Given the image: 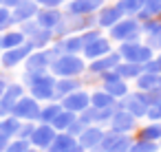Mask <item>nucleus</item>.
<instances>
[{
    "label": "nucleus",
    "mask_w": 161,
    "mask_h": 152,
    "mask_svg": "<svg viewBox=\"0 0 161 152\" xmlns=\"http://www.w3.org/2000/svg\"><path fill=\"white\" fill-rule=\"evenodd\" d=\"M148 18H161V0H143V9L139 11L137 20L143 22Z\"/></svg>",
    "instance_id": "obj_33"
},
{
    "label": "nucleus",
    "mask_w": 161,
    "mask_h": 152,
    "mask_svg": "<svg viewBox=\"0 0 161 152\" xmlns=\"http://www.w3.org/2000/svg\"><path fill=\"white\" fill-rule=\"evenodd\" d=\"M159 148H161V141H159Z\"/></svg>",
    "instance_id": "obj_55"
},
{
    "label": "nucleus",
    "mask_w": 161,
    "mask_h": 152,
    "mask_svg": "<svg viewBox=\"0 0 161 152\" xmlns=\"http://www.w3.org/2000/svg\"><path fill=\"white\" fill-rule=\"evenodd\" d=\"M27 42V38H25V33L20 31V29H7V31H3V51H7V49H16V46H22Z\"/></svg>",
    "instance_id": "obj_26"
},
{
    "label": "nucleus",
    "mask_w": 161,
    "mask_h": 152,
    "mask_svg": "<svg viewBox=\"0 0 161 152\" xmlns=\"http://www.w3.org/2000/svg\"><path fill=\"white\" fill-rule=\"evenodd\" d=\"M97 79H99L102 88H104L108 95H113L115 99H121V97H126V95L130 93V82L121 79V77H119L115 71H108V73L99 75Z\"/></svg>",
    "instance_id": "obj_7"
},
{
    "label": "nucleus",
    "mask_w": 161,
    "mask_h": 152,
    "mask_svg": "<svg viewBox=\"0 0 161 152\" xmlns=\"http://www.w3.org/2000/svg\"><path fill=\"white\" fill-rule=\"evenodd\" d=\"M159 79H161V75H154V73H141V75L135 79V90H139V93L154 90V88H159Z\"/></svg>",
    "instance_id": "obj_28"
},
{
    "label": "nucleus",
    "mask_w": 161,
    "mask_h": 152,
    "mask_svg": "<svg viewBox=\"0 0 161 152\" xmlns=\"http://www.w3.org/2000/svg\"><path fill=\"white\" fill-rule=\"evenodd\" d=\"M36 5L42 9H62L66 5V0H36Z\"/></svg>",
    "instance_id": "obj_44"
},
{
    "label": "nucleus",
    "mask_w": 161,
    "mask_h": 152,
    "mask_svg": "<svg viewBox=\"0 0 161 152\" xmlns=\"http://www.w3.org/2000/svg\"><path fill=\"white\" fill-rule=\"evenodd\" d=\"M113 49H115V46H113L110 38L104 33V35H99L97 40H93V42L84 44V49H82V57H84L86 62H91V60H97V57H104V55H108Z\"/></svg>",
    "instance_id": "obj_14"
},
{
    "label": "nucleus",
    "mask_w": 161,
    "mask_h": 152,
    "mask_svg": "<svg viewBox=\"0 0 161 152\" xmlns=\"http://www.w3.org/2000/svg\"><path fill=\"white\" fill-rule=\"evenodd\" d=\"M49 73L55 77H82L86 75V60L82 55H60L51 62Z\"/></svg>",
    "instance_id": "obj_2"
},
{
    "label": "nucleus",
    "mask_w": 161,
    "mask_h": 152,
    "mask_svg": "<svg viewBox=\"0 0 161 152\" xmlns=\"http://www.w3.org/2000/svg\"><path fill=\"white\" fill-rule=\"evenodd\" d=\"M128 152H161L159 143L154 141H146V139H135Z\"/></svg>",
    "instance_id": "obj_35"
},
{
    "label": "nucleus",
    "mask_w": 161,
    "mask_h": 152,
    "mask_svg": "<svg viewBox=\"0 0 161 152\" xmlns=\"http://www.w3.org/2000/svg\"><path fill=\"white\" fill-rule=\"evenodd\" d=\"M154 60H157V62L161 64V51H159V53H154Z\"/></svg>",
    "instance_id": "obj_51"
},
{
    "label": "nucleus",
    "mask_w": 161,
    "mask_h": 152,
    "mask_svg": "<svg viewBox=\"0 0 161 152\" xmlns=\"http://www.w3.org/2000/svg\"><path fill=\"white\" fill-rule=\"evenodd\" d=\"M146 119H148V121H161V99L148 106V112H146Z\"/></svg>",
    "instance_id": "obj_41"
},
{
    "label": "nucleus",
    "mask_w": 161,
    "mask_h": 152,
    "mask_svg": "<svg viewBox=\"0 0 161 152\" xmlns=\"http://www.w3.org/2000/svg\"><path fill=\"white\" fill-rule=\"evenodd\" d=\"M115 73L121 77V79H126V82H135L141 73H143V66L141 64H135V62H119L117 66H115Z\"/></svg>",
    "instance_id": "obj_24"
},
{
    "label": "nucleus",
    "mask_w": 161,
    "mask_h": 152,
    "mask_svg": "<svg viewBox=\"0 0 161 152\" xmlns=\"http://www.w3.org/2000/svg\"><path fill=\"white\" fill-rule=\"evenodd\" d=\"M119 62H121V55L117 53V49H113L108 55L86 62V73H88L91 77H99V75H104V73H108V71H115V66H117Z\"/></svg>",
    "instance_id": "obj_11"
},
{
    "label": "nucleus",
    "mask_w": 161,
    "mask_h": 152,
    "mask_svg": "<svg viewBox=\"0 0 161 152\" xmlns=\"http://www.w3.org/2000/svg\"><path fill=\"white\" fill-rule=\"evenodd\" d=\"M80 88H84L82 77H58L55 79V99L60 101L62 97H66V95H71Z\"/></svg>",
    "instance_id": "obj_22"
},
{
    "label": "nucleus",
    "mask_w": 161,
    "mask_h": 152,
    "mask_svg": "<svg viewBox=\"0 0 161 152\" xmlns=\"http://www.w3.org/2000/svg\"><path fill=\"white\" fill-rule=\"evenodd\" d=\"M106 31H102L99 27H95V29H88V31H84V33H80L82 35V42L84 44H88V42H93V40H97L99 35H104Z\"/></svg>",
    "instance_id": "obj_43"
},
{
    "label": "nucleus",
    "mask_w": 161,
    "mask_h": 152,
    "mask_svg": "<svg viewBox=\"0 0 161 152\" xmlns=\"http://www.w3.org/2000/svg\"><path fill=\"white\" fill-rule=\"evenodd\" d=\"M33 130H36V123L33 121H22V126H20V130H18V139H31V134H33Z\"/></svg>",
    "instance_id": "obj_42"
},
{
    "label": "nucleus",
    "mask_w": 161,
    "mask_h": 152,
    "mask_svg": "<svg viewBox=\"0 0 161 152\" xmlns=\"http://www.w3.org/2000/svg\"><path fill=\"white\" fill-rule=\"evenodd\" d=\"M53 57L49 53V49H40V51H33L27 60H25V73H47L49 66H51Z\"/></svg>",
    "instance_id": "obj_18"
},
{
    "label": "nucleus",
    "mask_w": 161,
    "mask_h": 152,
    "mask_svg": "<svg viewBox=\"0 0 161 152\" xmlns=\"http://www.w3.org/2000/svg\"><path fill=\"white\" fill-rule=\"evenodd\" d=\"M40 108H42V104H40L38 99H33L29 93H25V95L16 101L11 115H14L16 119H20V121H33V123H38Z\"/></svg>",
    "instance_id": "obj_5"
},
{
    "label": "nucleus",
    "mask_w": 161,
    "mask_h": 152,
    "mask_svg": "<svg viewBox=\"0 0 161 152\" xmlns=\"http://www.w3.org/2000/svg\"><path fill=\"white\" fill-rule=\"evenodd\" d=\"M141 40H143V42H146V44H148V46H150V49L154 51V53H159V51H161V31H159V33H150V35H143Z\"/></svg>",
    "instance_id": "obj_40"
},
{
    "label": "nucleus",
    "mask_w": 161,
    "mask_h": 152,
    "mask_svg": "<svg viewBox=\"0 0 161 152\" xmlns=\"http://www.w3.org/2000/svg\"><path fill=\"white\" fill-rule=\"evenodd\" d=\"M117 53L121 55L124 62H135V64H146L148 60L154 57V51L143 42V40H135V42H121L115 46Z\"/></svg>",
    "instance_id": "obj_4"
},
{
    "label": "nucleus",
    "mask_w": 161,
    "mask_h": 152,
    "mask_svg": "<svg viewBox=\"0 0 161 152\" xmlns=\"http://www.w3.org/2000/svg\"><path fill=\"white\" fill-rule=\"evenodd\" d=\"M84 128H86V126H84V123H82V121H80L77 117H75V121H73V123H71V126L66 128V132H69L71 137H75V139H77V137L82 134V130H84Z\"/></svg>",
    "instance_id": "obj_45"
},
{
    "label": "nucleus",
    "mask_w": 161,
    "mask_h": 152,
    "mask_svg": "<svg viewBox=\"0 0 161 152\" xmlns=\"http://www.w3.org/2000/svg\"><path fill=\"white\" fill-rule=\"evenodd\" d=\"M14 27V20H11V9L5 7V5H0V33L7 31Z\"/></svg>",
    "instance_id": "obj_38"
},
{
    "label": "nucleus",
    "mask_w": 161,
    "mask_h": 152,
    "mask_svg": "<svg viewBox=\"0 0 161 152\" xmlns=\"http://www.w3.org/2000/svg\"><path fill=\"white\" fill-rule=\"evenodd\" d=\"M62 18H64V9H38V14H36V22L42 27V29H49V31H53L60 22H62Z\"/></svg>",
    "instance_id": "obj_21"
},
{
    "label": "nucleus",
    "mask_w": 161,
    "mask_h": 152,
    "mask_svg": "<svg viewBox=\"0 0 161 152\" xmlns=\"http://www.w3.org/2000/svg\"><path fill=\"white\" fill-rule=\"evenodd\" d=\"M9 141H11L9 137H5L3 132H0V152H5V150H7V143H9Z\"/></svg>",
    "instance_id": "obj_48"
},
{
    "label": "nucleus",
    "mask_w": 161,
    "mask_h": 152,
    "mask_svg": "<svg viewBox=\"0 0 161 152\" xmlns=\"http://www.w3.org/2000/svg\"><path fill=\"white\" fill-rule=\"evenodd\" d=\"M0 5H3V0H0Z\"/></svg>",
    "instance_id": "obj_56"
},
{
    "label": "nucleus",
    "mask_w": 161,
    "mask_h": 152,
    "mask_svg": "<svg viewBox=\"0 0 161 152\" xmlns=\"http://www.w3.org/2000/svg\"><path fill=\"white\" fill-rule=\"evenodd\" d=\"M115 104H117V99H115L113 95H108L102 86H99L97 90L91 93V106L97 108V110H102V108H110V106H115Z\"/></svg>",
    "instance_id": "obj_29"
},
{
    "label": "nucleus",
    "mask_w": 161,
    "mask_h": 152,
    "mask_svg": "<svg viewBox=\"0 0 161 152\" xmlns=\"http://www.w3.org/2000/svg\"><path fill=\"white\" fill-rule=\"evenodd\" d=\"M104 132H106L104 126H97V123H95V126H86V128L82 130V134L77 137V143H80L84 150H88V152H97L99 145H102Z\"/></svg>",
    "instance_id": "obj_15"
},
{
    "label": "nucleus",
    "mask_w": 161,
    "mask_h": 152,
    "mask_svg": "<svg viewBox=\"0 0 161 152\" xmlns=\"http://www.w3.org/2000/svg\"><path fill=\"white\" fill-rule=\"evenodd\" d=\"M25 93H27V88H25L22 82H9V84H7L3 97H0V119L7 117V115H11L16 101H18Z\"/></svg>",
    "instance_id": "obj_10"
},
{
    "label": "nucleus",
    "mask_w": 161,
    "mask_h": 152,
    "mask_svg": "<svg viewBox=\"0 0 161 152\" xmlns=\"http://www.w3.org/2000/svg\"><path fill=\"white\" fill-rule=\"evenodd\" d=\"M7 84H9V82H7L3 75H0V97H3V93H5V88H7Z\"/></svg>",
    "instance_id": "obj_49"
},
{
    "label": "nucleus",
    "mask_w": 161,
    "mask_h": 152,
    "mask_svg": "<svg viewBox=\"0 0 161 152\" xmlns=\"http://www.w3.org/2000/svg\"><path fill=\"white\" fill-rule=\"evenodd\" d=\"M60 110H62V104L60 101H47V104H42L38 123H53V119L60 115Z\"/></svg>",
    "instance_id": "obj_31"
},
{
    "label": "nucleus",
    "mask_w": 161,
    "mask_h": 152,
    "mask_svg": "<svg viewBox=\"0 0 161 152\" xmlns=\"http://www.w3.org/2000/svg\"><path fill=\"white\" fill-rule=\"evenodd\" d=\"M77 119H80L84 126H95V123H97V108L88 106L86 110H82V112L77 115Z\"/></svg>",
    "instance_id": "obj_37"
},
{
    "label": "nucleus",
    "mask_w": 161,
    "mask_h": 152,
    "mask_svg": "<svg viewBox=\"0 0 161 152\" xmlns=\"http://www.w3.org/2000/svg\"><path fill=\"white\" fill-rule=\"evenodd\" d=\"M132 141H135L132 134H119V132H113V130L106 128L102 145H99L97 152H128Z\"/></svg>",
    "instance_id": "obj_6"
},
{
    "label": "nucleus",
    "mask_w": 161,
    "mask_h": 152,
    "mask_svg": "<svg viewBox=\"0 0 161 152\" xmlns=\"http://www.w3.org/2000/svg\"><path fill=\"white\" fill-rule=\"evenodd\" d=\"M117 101H119V108L128 110L135 119H146L148 104H146L143 93H139V90H130L126 97H121V99H117Z\"/></svg>",
    "instance_id": "obj_12"
},
{
    "label": "nucleus",
    "mask_w": 161,
    "mask_h": 152,
    "mask_svg": "<svg viewBox=\"0 0 161 152\" xmlns=\"http://www.w3.org/2000/svg\"><path fill=\"white\" fill-rule=\"evenodd\" d=\"M75 143H77V139L71 137L69 132H58L55 139H53V143L47 148V152H69Z\"/></svg>",
    "instance_id": "obj_25"
},
{
    "label": "nucleus",
    "mask_w": 161,
    "mask_h": 152,
    "mask_svg": "<svg viewBox=\"0 0 161 152\" xmlns=\"http://www.w3.org/2000/svg\"><path fill=\"white\" fill-rule=\"evenodd\" d=\"M53 40H55V35H53V31H49V29H38L27 42H31L33 44V49L36 51H40V49H47V46H51L53 44Z\"/></svg>",
    "instance_id": "obj_27"
},
{
    "label": "nucleus",
    "mask_w": 161,
    "mask_h": 152,
    "mask_svg": "<svg viewBox=\"0 0 161 152\" xmlns=\"http://www.w3.org/2000/svg\"><path fill=\"white\" fill-rule=\"evenodd\" d=\"M124 16H121V11L117 9V5L113 3V5H104L97 14H95V20H97V27L102 29V31H108L113 24H117L119 20H121Z\"/></svg>",
    "instance_id": "obj_19"
},
{
    "label": "nucleus",
    "mask_w": 161,
    "mask_h": 152,
    "mask_svg": "<svg viewBox=\"0 0 161 152\" xmlns=\"http://www.w3.org/2000/svg\"><path fill=\"white\" fill-rule=\"evenodd\" d=\"M106 128L113 130V132H119V134H132V132H137V128H139V119H135L128 110L117 108Z\"/></svg>",
    "instance_id": "obj_9"
},
{
    "label": "nucleus",
    "mask_w": 161,
    "mask_h": 152,
    "mask_svg": "<svg viewBox=\"0 0 161 152\" xmlns=\"http://www.w3.org/2000/svg\"><path fill=\"white\" fill-rule=\"evenodd\" d=\"M143 97H146V104L150 106V104H154V101H159V99H161V88L148 90V93H143Z\"/></svg>",
    "instance_id": "obj_47"
},
{
    "label": "nucleus",
    "mask_w": 161,
    "mask_h": 152,
    "mask_svg": "<svg viewBox=\"0 0 161 152\" xmlns=\"http://www.w3.org/2000/svg\"><path fill=\"white\" fill-rule=\"evenodd\" d=\"M135 139H146V141H161V121H146L143 126L137 128Z\"/></svg>",
    "instance_id": "obj_23"
},
{
    "label": "nucleus",
    "mask_w": 161,
    "mask_h": 152,
    "mask_svg": "<svg viewBox=\"0 0 161 152\" xmlns=\"http://www.w3.org/2000/svg\"><path fill=\"white\" fill-rule=\"evenodd\" d=\"M38 5H36V0H22L20 5H16L14 9H11V20H14V27L18 24H22V22H27V20H33L36 18V14H38Z\"/></svg>",
    "instance_id": "obj_20"
},
{
    "label": "nucleus",
    "mask_w": 161,
    "mask_h": 152,
    "mask_svg": "<svg viewBox=\"0 0 161 152\" xmlns=\"http://www.w3.org/2000/svg\"><path fill=\"white\" fill-rule=\"evenodd\" d=\"M27 152H44V150H38V148H29Z\"/></svg>",
    "instance_id": "obj_52"
},
{
    "label": "nucleus",
    "mask_w": 161,
    "mask_h": 152,
    "mask_svg": "<svg viewBox=\"0 0 161 152\" xmlns=\"http://www.w3.org/2000/svg\"><path fill=\"white\" fill-rule=\"evenodd\" d=\"M106 35L110 38V42H135V40H141L143 33H141V22L137 18H121L117 24H113Z\"/></svg>",
    "instance_id": "obj_3"
},
{
    "label": "nucleus",
    "mask_w": 161,
    "mask_h": 152,
    "mask_svg": "<svg viewBox=\"0 0 161 152\" xmlns=\"http://www.w3.org/2000/svg\"><path fill=\"white\" fill-rule=\"evenodd\" d=\"M75 117H77L75 112H69V110H64V108H62V110H60V115L53 119V123H51V126H53L58 132H66V128L75 121Z\"/></svg>",
    "instance_id": "obj_34"
},
{
    "label": "nucleus",
    "mask_w": 161,
    "mask_h": 152,
    "mask_svg": "<svg viewBox=\"0 0 161 152\" xmlns=\"http://www.w3.org/2000/svg\"><path fill=\"white\" fill-rule=\"evenodd\" d=\"M55 134H58V130L51 123H36V130H33L29 143H31V148H38V150H44L47 152V148L53 143Z\"/></svg>",
    "instance_id": "obj_17"
},
{
    "label": "nucleus",
    "mask_w": 161,
    "mask_h": 152,
    "mask_svg": "<svg viewBox=\"0 0 161 152\" xmlns=\"http://www.w3.org/2000/svg\"><path fill=\"white\" fill-rule=\"evenodd\" d=\"M20 126H22V121L16 119L14 115H7V117L0 119V132H3L5 137H9V139H16V137H18Z\"/></svg>",
    "instance_id": "obj_32"
},
{
    "label": "nucleus",
    "mask_w": 161,
    "mask_h": 152,
    "mask_svg": "<svg viewBox=\"0 0 161 152\" xmlns=\"http://www.w3.org/2000/svg\"><path fill=\"white\" fill-rule=\"evenodd\" d=\"M161 31V18H148L141 22V33L150 35V33H159Z\"/></svg>",
    "instance_id": "obj_36"
},
{
    "label": "nucleus",
    "mask_w": 161,
    "mask_h": 152,
    "mask_svg": "<svg viewBox=\"0 0 161 152\" xmlns=\"http://www.w3.org/2000/svg\"><path fill=\"white\" fill-rule=\"evenodd\" d=\"M0 55H3V33H0Z\"/></svg>",
    "instance_id": "obj_53"
},
{
    "label": "nucleus",
    "mask_w": 161,
    "mask_h": 152,
    "mask_svg": "<svg viewBox=\"0 0 161 152\" xmlns=\"http://www.w3.org/2000/svg\"><path fill=\"white\" fill-rule=\"evenodd\" d=\"M29 148H31V143H29L27 139H18V137H16V139H11V141L7 143V150H5V152H27Z\"/></svg>",
    "instance_id": "obj_39"
},
{
    "label": "nucleus",
    "mask_w": 161,
    "mask_h": 152,
    "mask_svg": "<svg viewBox=\"0 0 161 152\" xmlns=\"http://www.w3.org/2000/svg\"><path fill=\"white\" fill-rule=\"evenodd\" d=\"M115 5L124 18H137L139 11L143 9V0H115Z\"/></svg>",
    "instance_id": "obj_30"
},
{
    "label": "nucleus",
    "mask_w": 161,
    "mask_h": 152,
    "mask_svg": "<svg viewBox=\"0 0 161 152\" xmlns=\"http://www.w3.org/2000/svg\"><path fill=\"white\" fill-rule=\"evenodd\" d=\"M55 75H51L49 71L47 73H25L22 75V84L27 88V93L38 99L40 104H47V101H58L55 99Z\"/></svg>",
    "instance_id": "obj_1"
},
{
    "label": "nucleus",
    "mask_w": 161,
    "mask_h": 152,
    "mask_svg": "<svg viewBox=\"0 0 161 152\" xmlns=\"http://www.w3.org/2000/svg\"><path fill=\"white\" fill-rule=\"evenodd\" d=\"M60 104H62V108H64V110L80 115L82 110H86V108L91 106V93H88V90H84V88H80V90H75V93H71V95L62 97V99H60Z\"/></svg>",
    "instance_id": "obj_16"
},
{
    "label": "nucleus",
    "mask_w": 161,
    "mask_h": 152,
    "mask_svg": "<svg viewBox=\"0 0 161 152\" xmlns=\"http://www.w3.org/2000/svg\"><path fill=\"white\" fill-rule=\"evenodd\" d=\"M104 5H106V0H66L64 14H69V16H95Z\"/></svg>",
    "instance_id": "obj_13"
},
{
    "label": "nucleus",
    "mask_w": 161,
    "mask_h": 152,
    "mask_svg": "<svg viewBox=\"0 0 161 152\" xmlns=\"http://www.w3.org/2000/svg\"><path fill=\"white\" fill-rule=\"evenodd\" d=\"M143 66V73H154V75H161V64L152 57V60H148L146 64H141Z\"/></svg>",
    "instance_id": "obj_46"
},
{
    "label": "nucleus",
    "mask_w": 161,
    "mask_h": 152,
    "mask_svg": "<svg viewBox=\"0 0 161 152\" xmlns=\"http://www.w3.org/2000/svg\"><path fill=\"white\" fill-rule=\"evenodd\" d=\"M33 44L31 42H25L22 46H16V49H7L3 51V55H0V66H3L5 71H11L20 64H25V60L33 53Z\"/></svg>",
    "instance_id": "obj_8"
},
{
    "label": "nucleus",
    "mask_w": 161,
    "mask_h": 152,
    "mask_svg": "<svg viewBox=\"0 0 161 152\" xmlns=\"http://www.w3.org/2000/svg\"><path fill=\"white\" fill-rule=\"evenodd\" d=\"M159 88H161V79H159Z\"/></svg>",
    "instance_id": "obj_54"
},
{
    "label": "nucleus",
    "mask_w": 161,
    "mask_h": 152,
    "mask_svg": "<svg viewBox=\"0 0 161 152\" xmlns=\"http://www.w3.org/2000/svg\"><path fill=\"white\" fill-rule=\"evenodd\" d=\"M69 152H88V150H84V148H82L80 143H75V145H73V148H71Z\"/></svg>",
    "instance_id": "obj_50"
}]
</instances>
